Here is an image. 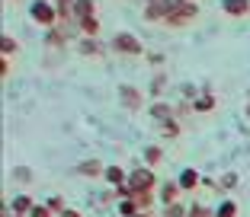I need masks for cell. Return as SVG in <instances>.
I'll list each match as a JSON object with an SVG mask.
<instances>
[{"instance_id": "obj_12", "label": "cell", "mask_w": 250, "mask_h": 217, "mask_svg": "<svg viewBox=\"0 0 250 217\" xmlns=\"http://www.w3.org/2000/svg\"><path fill=\"white\" fill-rule=\"evenodd\" d=\"M215 108H218L215 93H199L196 99H192V112H196V115H212Z\"/></svg>"}, {"instance_id": "obj_33", "label": "cell", "mask_w": 250, "mask_h": 217, "mask_svg": "<svg viewBox=\"0 0 250 217\" xmlns=\"http://www.w3.org/2000/svg\"><path fill=\"white\" fill-rule=\"evenodd\" d=\"M244 115H247V118H250V99H247V106H244Z\"/></svg>"}, {"instance_id": "obj_24", "label": "cell", "mask_w": 250, "mask_h": 217, "mask_svg": "<svg viewBox=\"0 0 250 217\" xmlns=\"http://www.w3.org/2000/svg\"><path fill=\"white\" fill-rule=\"evenodd\" d=\"M45 208L58 217V214H64V211H67V201H64L61 195H48V198H45Z\"/></svg>"}, {"instance_id": "obj_31", "label": "cell", "mask_w": 250, "mask_h": 217, "mask_svg": "<svg viewBox=\"0 0 250 217\" xmlns=\"http://www.w3.org/2000/svg\"><path fill=\"white\" fill-rule=\"evenodd\" d=\"M145 58H147L151 67H164V54H157V51H151V54H145Z\"/></svg>"}, {"instance_id": "obj_13", "label": "cell", "mask_w": 250, "mask_h": 217, "mask_svg": "<svg viewBox=\"0 0 250 217\" xmlns=\"http://www.w3.org/2000/svg\"><path fill=\"white\" fill-rule=\"evenodd\" d=\"M103 182L109 188H119V185H125V182H128V173H125L119 163H109V166H106V173H103Z\"/></svg>"}, {"instance_id": "obj_10", "label": "cell", "mask_w": 250, "mask_h": 217, "mask_svg": "<svg viewBox=\"0 0 250 217\" xmlns=\"http://www.w3.org/2000/svg\"><path fill=\"white\" fill-rule=\"evenodd\" d=\"M74 173L83 176V179H103L106 166H103V160H100V157H90V160H83V163H77Z\"/></svg>"}, {"instance_id": "obj_25", "label": "cell", "mask_w": 250, "mask_h": 217, "mask_svg": "<svg viewBox=\"0 0 250 217\" xmlns=\"http://www.w3.org/2000/svg\"><path fill=\"white\" fill-rule=\"evenodd\" d=\"M10 179L20 182V185H32V169L29 166H16L13 173H10Z\"/></svg>"}, {"instance_id": "obj_2", "label": "cell", "mask_w": 250, "mask_h": 217, "mask_svg": "<svg viewBox=\"0 0 250 217\" xmlns=\"http://www.w3.org/2000/svg\"><path fill=\"white\" fill-rule=\"evenodd\" d=\"M128 185L135 188V192H157L161 188V179H157V173L151 166H135V169H128Z\"/></svg>"}, {"instance_id": "obj_6", "label": "cell", "mask_w": 250, "mask_h": 217, "mask_svg": "<svg viewBox=\"0 0 250 217\" xmlns=\"http://www.w3.org/2000/svg\"><path fill=\"white\" fill-rule=\"evenodd\" d=\"M119 106L128 108V112H138V108L145 106V93H141L138 87H128V83H122V87H119Z\"/></svg>"}, {"instance_id": "obj_17", "label": "cell", "mask_w": 250, "mask_h": 217, "mask_svg": "<svg viewBox=\"0 0 250 217\" xmlns=\"http://www.w3.org/2000/svg\"><path fill=\"white\" fill-rule=\"evenodd\" d=\"M141 160H145V166L157 169V166L164 163V147H157V144H147L145 150H141Z\"/></svg>"}, {"instance_id": "obj_27", "label": "cell", "mask_w": 250, "mask_h": 217, "mask_svg": "<svg viewBox=\"0 0 250 217\" xmlns=\"http://www.w3.org/2000/svg\"><path fill=\"white\" fill-rule=\"evenodd\" d=\"M0 48H3V58H13L16 51H20V45H16L13 36H3V38H0Z\"/></svg>"}, {"instance_id": "obj_20", "label": "cell", "mask_w": 250, "mask_h": 217, "mask_svg": "<svg viewBox=\"0 0 250 217\" xmlns=\"http://www.w3.org/2000/svg\"><path fill=\"white\" fill-rule=\"evenodd\" d=\"M77 29H81V38H100V19H96V16L81 19V22H77Z\"/></svg>"}, {"instance_id": "obj_16", "label": "cell", "mask_w": 250, "mask_h": 217, "mask_svg": "<svg viewBox=\"0 0 250 217\" xmlns=\"http://www.w3.org/2000/svg\"><path fill=\"white\" fill-rule=\"evenodd\" d=\"M221 13L228 16H250V0H221Z\"/></svg>"}, {"instance_id": "obj_23", "label": "cell", "mask_w": 250, "mask_h": 217, "mask_svg": "<svg viewBox=\"0 0 250 217\" xmlns=\"http://www.w3.org/2000/svg\"><path fill=\"white\" fill-rule=\"evenodd\" d=\"M116 211H119V217H135V214H141V208H138V201H135V198H122V201L116 204Z\"/></svg>"}, {"instance_id": "obj_8", "label": "cell", "mask_w": 250, "mask_h": 217, "mask_svg": "<svg viewBox=\"0 0 250 217\" xmlns=\"http://www.w3.org/2000/svg\"><path fill=\"white\" fill-rule=\"evenodd\" d=\"M36 204H39V201L29 195V192H20V195H13V198L7 201V211H10V214H20V217H29Z\"/></svg>"}, {"instance_id": "obj_37", "label": "cell", "mask_w": 250, "mask_h": 217, "mask_svg": "<svg viewBox=\"0 0 250 217\" xmlns=\"http://www.w3.org/2000/svg\"><path fill=\"white\" fill-rule=\"evenodd\" d=\"M10 3H13V0H10Z\"/></svg>"}, {"instance_id": "obj_11", "label": "cell", "mask_w": 250, "mask_h": 217, "mask_svg": "<svg viewBox=\"0 0 250 217\" xmlns=\"http://www.w3.org/2000/svg\"><path fill=\"white\" fill-rule=\"evenodd\" d=\"M147 112H151V118H154L157 125L170 122V118H177V106H170V102H164V99H154L151 106H147Z\"/></svg>"}, {"instance_id": "obj_35", "label": "cell", "mask_w": 250, "mask_h": 217, "mask_svg": "<svg viewBox=\"0 0 250 217\" xmlns=\"http://www.w3.org/2000/svg\"><path fill=\"white\" fill-rule=\"evenodd\" d=\"M3 217H20V214H10V211H7V214H3Z\"/></svg>"}, {"instance_id": "obj_7", "label": "cell", "mask_w": 250, "mask_h": 217, "mask_svg": "<svg viewBox=\"0 0 250 217\" xmlns=\"http://www.w3.org/2000/svg\"><path fill=\"white\" fill-rule=\"evenodd\" d=\"M106 51H109V45L103 38H81L77 36V54H83V58H103Z\"/></svg>"}, {"instance_id": "obj_36", "label": "cell", "mask_w": 250, "mask_h": 217, "mask_svg": "<svg viewBox=\"0 0 250 217\" xmlns=\"http://www.w3.org/2000/svg\"><path fill=\"white\" fill-rule=\"evenodd\" d=\"M145 3H157V0H145Z\"/></svg>"}, {"instance_id": "obj_30", "label": "cell", "mask_w": 250, "mask_h": 217, "mask_svg": "<svg viewBox=\"0 0 250 217\" xmlns=\"http://www.w3.org/2000/svg\"><path fill=\"white\" fill-rule=\"evenodd\" d=\"M29 217H55V214L45 208V201H42V204H36V208H32V214H29Z\"/></svg>"}, {"instance_id": "obj_32", "label": "cell", "mask_w": 250, "mask_h": 217, "mask_svg": "<svg viewBox=\"0 0 250 217\" xmlns=\"http://www.w3.org/2000/svg\"><path fill=\"white\" fill-rule=\"evenodd\" d=\"M58 217H83V214H81V211H77V208H67L64 214H58Z\"/></svg>"}, {"instance_id": "obj_1", "label": "cell", "mask_w": 250, "mask_h": 217, "mask_svg": "<svg viewBox=\"0 0 250 217\" xmlns=\"http://www.w3.org/2000/svg\"><path fill=\"white\" fill-rule=\"evenodd\" d=\"M29 19L39 22V26H45V29H55V22L61 19L58 7H55L52 0H32L29 3Z\"/></svg>"}, {"instance_id": "obj_21", "label": "cell", "mask_w": 250, "mask_h": 217, "mask_svg": "<svg viewBox=\"0 0 250 217\" xmlns=\"http://www.w3.org/2000/svg\"><path fill=\"white\" fill-rule=\"evenodd\" d=\"M237 201L234 198H221L218 204H215V217H237Z\"/></svg>"}, {"instance_id": "obj_29", "label": "cell", "mask_w": 250, "mask_h": 217, "mask_svg": "<svg viewBox=\"0 0 250 217\" xmlns=\"http://www.w3.org/2000/svg\"><path fill=\"white\" fill-rule=\"evenodd\" d=\"M161 214L164 217H186V214H189V204H183V201H180V204H170V208H164Z\"/></svg>"}, {"instance_id": "obj_9", "label": "cell", "mask_w": 250, "mask_h": 217, "mask_svg": "<svg viewBox=\"0 0 250 217\" xmlns=\"http://www.w3.org/2000/svg\"><path fill=\"white\" fill-rule=\"evenodd\" d=\"M71 36H74V29H67V26H55V29L45 32V45L55 48V51H64L67 42H71Z\"/></svg>"}, {"instance_id": "obj_4", "label": "cell", "mask_w": 250, "mask_h": 217, "mask_svg": "<svg viewBox=\"0 0 250 217\" xmlns=\"http://www.w3.org/2000/svg\"><path fill=\"white\" fill-rule=\"evenodd\" d=\"M199 16V3H192V0H186L183 7H177L173 13L167 16V22L164 26H170V29H186V26H192Z\"/></svg>"}, {"instance_id": "obj_18", "label": "cell", "mask_w": 250, "mask_h": 217, "mask_svg": "<svg viewBox=\"0 0 250 217\" xmlns=\"http://www.w3.org/2000/svg\"><path fill=\"white\" fill-rule=\"evenodd\" d=\"M71 13H74V19H77V22L90 19V16H96V3H93V0H77Z\"/></svg>"}, {"instance_id": "obj_28", "label": "cell", "mask_w": 250, "mask_h": 217, "mask_svg": "<svg viewBox=\"0 0 250 217\" xmlns=\"http://www.w3.org/2000/svg\"><path fill=\"white\" fill-rule=\"evenodd\" d=\"M186 217H215V208H206V204L192 201V204H189V214H186Z\"/></svg>"}, {"instance_id": "obj_15", "label": "cell", "mask_w": 250, "mask_h": 217, "mask_svg": "<svg viewBox=\"0 0 250 217\" xmlns=\"http://www.w3.org/2000/svg\"><path fill=\"white\" fill-rule=\"evenodd\" d=\"M167 16H170V10H167L164 0H157V3H145V19L147 22H167Z\"/></svg>"}, {"instance_id": "obj_22", "label": "cell", "mask_w": 250, "mask_h": 217, "mask_svg": "<svg viewBox=\"0 0 250 217\" xmlns=\"http://www.w3.org/2000/svg\"><path fill=\"white\" fill-rule=\"evenodd\" d=\"M164 90H167V73H164V71H157V73H154V80H151V87H147V93L154 96V99H161V96H164Z\"/></svg>"}, {"instance_id": "obj_19", "label": "cell", "mask_w": 250, "mask_h": 217, "mask_svg": "<svg viewBox=\"0 0 250 217\" xmlns=\"http://www.w3.org/2000/svg\"><path fill=\"white\" fill-rule=\"evenodd\" d=\"M180 134H183V122H180V118H170V122L161 125V138L164 141H177Z\"/></svg>"}, {"instance_id": "obj_5", "label": "cell", "mask_w": 250, "mask_h": 217, "mask_svg": "<svg viewBox=\"0 0 250 217\" xmlns=\"http://www.w3.org/2000/svg\"><path fill=\"white\" fill-rule=\"evenodd\" d=\"M180 195H183L180 182H177V179H164V182H161V188H157V204H161V208L180 204Z\"/></svg>"}, {"instance_id": "obj_34", "label": "cell", "mask_w": 250, "mask_h": 217, "mask_svg": "<svg viewBox=\"0 0 250 217\" xmlns=\"http://www.w3.org/2000/svg\"><path fill=\"white\" fill-rule=\"evenodd\" d=\"M135 217H151V211H141V214H135Z\"/></svg>"}, {"instance_id": "obj_14", "label": "cell", "mask_w": 250, "mask_h": 217, "mask_svg": "<svg viewBox=\"0 0 250 217\" xmlns=\"http://www.w3.org/2000/svg\"><path fill=\"white\" fill-rule=\"evenodd\" d=\"M180 188L183 192H196L199 185H202V176H199V169H192V166H186V169H180Z\"/></svg>"}, {"instance_id": "obj_3", "label": "cell", "mask_w": 250, "mask_h": 217, "mask_svg": "<svg viewBox=\"0 0 250 217\" xmlns=\"http://www.w3.org/2000/svg\"><path fill=\"white\" fill-rule=\"evenodd\" d=\"M109 51L112 54H122V58H138V54H145V45L132 32H116L109 42Z\"/></svg>"}, {"instance_id": "obj_26", "label": "cell", "mask_w": 250, "mask_h": 217, "mask_svg": "<svg viewBox=\"0 0 250 217\" xmlns=\"http://www.w3.org/2000/svg\"><path fill=\"white\" fill-rule=\"evenodd\" d=\"M237 182H241V176L228 169V173H225V176L218 179V188H225V192H234V188H237Z\"/></svg>"}]
</instances>
